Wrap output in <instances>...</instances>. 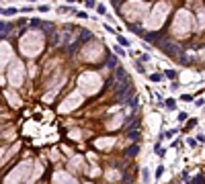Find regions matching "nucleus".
Wrapping results in <instances>:
<instances>
[{
    "instance_id": "nucleus-1",
    "label": "nucleus",
    "mask_w": 205,
    "mask_h": 184,
    "mask_svg": "<svg viewBox=\"0 0 205 184\" xmlns=\"http://www.w3.org/2000/svg\"><path fill=\"white\" fill-rule=\"evenodd\" d=\"M43 33L41 31H27L20 37V51L27 57H35L37 53H41L43 49Z\"/></svg>"
},
{
    "instance_id": "nucleus-2",
    "label": "nucleus",
    "mask_w": 205,
    "mask_h": 184,
    "mask_svg": "<svg viewBox=\"0 0 205 184\" xmlns=\"http://www.w3.org/2000/svg\"><path fill=\"white\" fill-rule=\"evenodd\" d=\"M193 14L189 13V10H178L177 16H174V23H172V35L174 37H187V35L191 33L193 29Z\"/></svg>"
},
{
    "instance_id": "nucleus-3",
    "label": "nucleus",
    "mask_w": 205,
    "mask_h": 184,
    "mask_svg": "<svg viewBox=\"0 0 205 184\" xmlns=\"http://www.w3.org/2000/svg\"><path fill=\"white\" fill-rule=\"evenodd\" d=\"M121 13H123V16H125L127 20L140 23V20L146 16V13H148V4L142 2V0H127V2L121 6Z\"/></svg>"
},
{
    "instance_id": "nucleus-4",
    "label": "nucleus",
    "mask_w": 205,
    "mask_h": 184,
    "mask_svg": "<svg viewBox=\"0 0 205 184\" xmlns=\"http://www.w3.org/2000/svg\"><path fill=\"white\" fill-rule=\"evenodd\" d=\"M166 16H168V4H166V2H158L156 6L150 10V16H148V20H146V29H148V31L160 29L164 25Z\"/></svg>"
},
{
    "instance_id": "nucleus-5",
    "label": "nucleus",
    "mask_w": 205,
    "mask_h": 184,
    "mask_svg": "<svg viewBox=\"0 0 205 184\" xmlns=\"http://www.w3.org/2000/svg\"><path fill=\"white\" fill-rule=\"evenodd\" d=\"M101 76L96 72H84V74L78 78V88H80L82 94H96L99 88H101Z\"/></svg>"
},
{
    "instance_id": "nucleus-6",
    "label": "nucleus",
    "mask_w": 205,
    "mask_h": 184,
    "mask_svg": "<svg viewBox=\"0 0 205 184\" xmlns=\"http://www.w3.org/2000/svg\"><path fill=\"white\" fill-rule=\"evenodd\" d=\"M29 174H31V162H23L6 176L4 184H20L23 180H27L29 178Z\"/></svg>"
},
{
    "instance_id": "nucleus-7",
    "label": "nucleus",
    "mask_w": 205,
    "mask_h": 184,
    "mask_svg": "<svg viewBox=\"0 0 205 184\" xmlns=\"http://www.w3.org/2000/svg\"><path fill=\"white\" fill-rule=\"evenodd\" d=\"M25 80V66L20 63L19 60H14L10 66H8V82L13 86H20Z\"/></svg>"
},
{
    "instance_id": "nucleus-8",
    "label": "nucleus",
    "mask_w": 205,
    "mask_h": 184,
    "mask_svg": "<svg viewBox=\"0 0 205 184\" xmlns=\"http://www.w3.org/2000/svg\"><path fill=\"white\" fill-rule=\"evenodd\" d=\"M102 55V45L101 43H96V41H92V43H88L86 47L82 49V57L86 61H99Z\"/></svg>"
},
{
    "instance_id": "nucleus-9",
    "label": "nucleus",
    "mask_w": 205,
    "mask_h": 184,
    "mask_svg": "<svg viewBox=\"0 0 205 184\" xmlns=\"http://www.w3.org/2000/svg\"><path fill=\"white\" fill-rule=\"evenodd\" d=\"M82 104V92L80 90H78V92H74V94H70L68 98H66V100L62 102L60 104V113H70V110H74L76 106H80Z\"/></svg>"
},
{
    "instance_id": "nucleus-10",
    "label": "nucleus",
    "mask_w": 205,
    "mask_h": 184,
    "mask_svg": "<svg viewBox=\"0 0 205 184\" xmlns=\"http://www.w3.org/2000/svg\"><path fill=\"white\" fill-rule=\"evenodd\" d=\"M54 182L55 184H78L76 182V178H72L70 174H66V172H55L54 174Z\"/></svg>"
},
{
    "instance_id": "nucleus-11",
    "label": "nucleus",
    "mask_w": 205,
    "mask_h": 184,
    "mask_svg": "<svg viewBox=\"0 0 205 184\" xmlns=\"http://www.w3.org/2000/svg\"><path fill=\"white\" fill-rule=\"evenodd\" d=\"M2 68H6V61L13 60V49H10V45H8L6 41H2Z\"/></svg>"
},
{
    "instance_id": "nucleus-12",
    "label": "nucleus",
    "mask_w": 205,
    "mask_h": 184,
    "mask_svg": "<svg viewBox=\"0 0 205 184\" xmlns=\"http://www.w3.org/2000/svg\"><path fill=\"white\" fill-rule=\"evenodd\" d=\"M4 96H6V100L10 102V104H13L14 109H17V106H20V98L17 94H14L13 90H6V92H4Z\"/></svg>"
},
{
    "instance_id": "nucleus-13",
    "label": "nucleus",
    "mask_w": 205,
    "mask_h": 184,
    "mask_svg": "<svg viewBox=\"0 0 205 184\" xmlns=\"http://www.w3.org/2000/svg\"><path fill=\"white\" fill-rule=\"evenodd\" d=\"M95 143H96V147H101V150H105V147H111V145L115 143V139H113V137H107V139L102 137V139H96Z\"/></svg>"
},
{
    "instance_id": "nucleus-14",
    "label": "nucleus",
    "mask_w": 205,
    "mask_h": 184,
    "mask_svg": "<svg viewBox=\"0 0 205 184\" xmlns=\"http://www.w3.org/2000/svg\"><path fill=\"white\" fill-rule=\"evenodd\" d=\"M197 29H199V31H203V29H205V10H203V8L199 10V20H197Z\"/></svg>"
},
{
    "instance_id": "nucleus-15",
    "label": "nucleus",
    "mask_w": 205,
    "mask_h": 184,
    "mask_svg": "<svg viewBox=\"0 0 205 184\" xmlns=\"http://www.w3.org/2000/svg\"><path fill=\"white\" fill-rule=\"evenodd\" d=\"M70 166H72V168H78V170H82V172H86V170H84V166H82V160H80L78 156H76V157H72Z\"/></svg>"
},
{
    "instance_id": "nucleus-16",
    "label": "nucleus",
    "mask_w": 205,
    "mask_h": 184,
    "mask_svg": "<svg viewBox=\"0 0 205 184\" xmlns=\"http://www.w3.org/2000/svg\"><path fill=\"white\" fill-rule=\"evenodd\" d=\"M121 119H123V117H115V119H113V121H111L107 127H109V129H117V127L121 125Z\"/></svg>"
},
{
    "instance_id": "nucleus-17",
    "label": "nucleus",
    "mask_w": 205,
    "mask_h": 184,
    "mask_svg": "<svg viewBox=\"0 0 205 184\" xmlns=\"http://www.w3.org/2000/svg\"><path fill=\"white\" fill-rule=\"evenodd\" d=\"M107 178H109V180H117V178H119V172H115V170L107 172Z\"/></svg>"
},
{
    "instance_id": "nucleus-18",
    "label": "nucleus",
    "mask_w": 205,
    "mask_h": 184,
    "mask_svg": "<svg viewBox=\"0 0 205 184\" xmlns=\"http://www.w3.org/2000/svg\"><path fill=\"white\" fill-rule=\"evenodd\" d=\"M70 137H72V139H80V131H72Z\"/></svg>"
},
{
    "instance_id": "nucleus-19",
    "label": "nucleus",
    "mask_w": 205,
    "mask_h": 184,
    "mask_svg": "<svg viewBox=\"0 0 205 184\" xmlns=\"http://www.w3.org/2000/svg\"><path fill=\"white\" fill-rule=\"evenodd\" d=\"M86 184H92V182H86Z\"/></svg>"
}]
</instances>
